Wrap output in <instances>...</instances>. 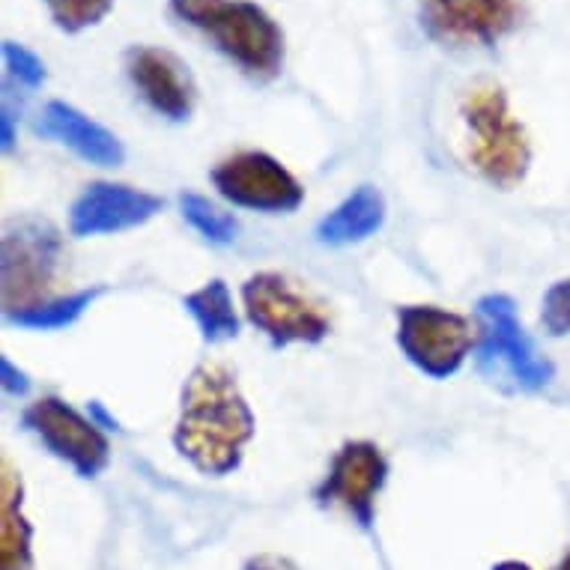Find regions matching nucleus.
I'll return each instance as SVG.
<instances>
[{"mask_svg":"<svg viewBox=\"0 0 570 570\" xmlns=\"http://www.w3.org/2000/svg\"><path fill=\"white\" fill-rule=\"evenodd\" d=\"M126 76L140 99L165 120L183 122L191 117L197 102L195 78L177 55L165 48L135 46L126 51Z\"/></svg>","mask_w":570,"mask_h":570,"instance_id":"f8f14e48","label":"nucleus"},{"mask_svg":"<svg viewBox=\"0 0 570 570\" xmlns=\"http://www.w3.org/2000/svg\"><path fill=\"white\" fill-rule=\"evenodd\" d=\"M254 412L236 376L218 362H200L188 374L179 397L174 449L197 472L222 478L239 469L254 440Z\"/></svg>","mask_w":570,"mask_h":570,"instance_id":"f257e3e1","label":"nucleus"},{"mask_svg":"<svg viewBox=\"0 0 570 570\" xmlns=\"http://www.w3.org/2000/svg\"><path fill=\"white\" fill-rule=\"evenodd\" d=\"M541 326L550 337L570 335V278L556 281L550 291L543 293Z\"/></svg>","mask_w":570,"mask_h":570,"instance_id":"4be33fe9","label":"nucleus"},{"mask_svg":"<svg viewBox=\"0 0 570 570\" xmlns=\"http://www.w3.org/2000/svg\"><path fill=\"white\" fill-rule=\"evenodd\" d=\"M0 570H33V525L24 517V487L10 460L0 478Z\"/></svg>","mask_w":570,"mask_h":570,"instance_id":"dca6fc26","label":"nucleus"},{"mask_svg":"<svg viewBox=\"0 0 570 570\" xmlns=\"http://www.w3.org/2000/svg\"><path fill=\"white\" fill-rule=\"evenodd\" d=\"M0 383H3V392L10 394V397H24V394L30 392L28 374H24L21 367L12 365L10 355L0 358Z\"/></svg>","mask_w":570,"mask_h":570,"instance_id":"5701e85b","label":"nucleus"},{"mask_svg":"<svg viewBox=\"0 0 570 570\" xmlns=\"http://www.w3.org/2000/svg\"><path fill=\"white\" fill-rule=\"evenodd\" d=\"M517 21V0H421V28L445 46H495Z\"/></svg>","mask_w":570,"mask_h":570,"instance_id":"9b49d317","label":"nucleus"},{"mask_svg":"<svg viewBox=\"0 0 570 570\" xmlns=\"http://www.w3.org/2000/svg\"><path fill=\"white\" fill-rule=\"evenodd\" d=\"M39 129L46 131L48 138L60 140L63 147H69L90 165H99V168H117L126 159L120 138L111 129H105L102 122L90 120L85 111H78L76 105L60 102V99L42 108Z\"/></svg>","mask_w":570,"mask_h":570,"instance_id":"4468645a","label":"nucleus"},{"mask_svg":"<svg viewBox=\"0 0 570 570\" xmlns=\"http://www.w3.org/2000/svg\"><path fill=\"white\" fill-rule=\"evenodd\" d=\"M385 225V197L380 195V188L358 186L350 197H344L341 204L328 213L326 218H320L317 225V243L341 248V245L365 243Z\"/></svg>","mask_w":570,"mask_h":570,"instance_id":"2eb2a0df","label":"nucleus"},{"mask_svg":"<svg viewBox=\"0 0 570 570\" xmlns=\"http://www.w3.org/2000/svg\"><path fill=\"white\" fill-rule=\"evenodd\" d=\"M3 63L10 69V76L28 90H37V87L46 85V63L28 46L3 39Z\"/></svg>","mask_w":570,"mask_h":570,"instance_id":"412c9836","label":"nucleus"},{"mask_svg":"<svg viewBox=\"0 0 570 570\" xmlns=\"http://www.w3.org/2000/svg\"><path fill=\"white\" fill-rule=\"evenodd\" d=\"M460 114H463L469 135L475 138L472 165L478 174L499 188L523 183L532 165V144L508 108L505 90L495 85L472 87Z\"/></svg>","mask_w":570,"mask_h":570,"instance_id":"7ed1b4c3","label":"nucleus"},{"mask_svg":"<svg viewBox=\"0 0 570 570\" xmlns=\"http://www.w3.org/2000/svg\"><path fill=\"white\" fill-rule=\"evenodd\" d=\"M389 481V460L374 442H346L332 458L326 478L314 490L323 508H341L358 529L371 532L376 520V495Z\"/></svg>","mask_w":570,"mask_h":570,"instance_id":"9d476101","label":"nucleus"},{"mask_svg":"<svg viewBox=\"0 0 570 570\" xmlns=\"http://www.w3.org/2000/svg\"><path fill=\"white\" fill-rule=\"evenodd\" d=\"M51 12V21L63 33H81L96 28L114 10V0H42Z\"/></svg>","mask_w":570,"mask_h":570,"instance_id":"aec40b11","label":"nucleus"},{"mask_svg":"<svg viewBox=\"0 0 570 570\" xmlns=\"http://www.w3.org/2000/svg\"><path fill=\"white\" fill-rule=\"evenodd\" d=\"M170 12L254 81H272L281 72L284 33L252 0H170Z\"/></svg>","mask_w":570,"mask_h":570,"instance_id":"f03ea898","label":"nucleus"},{"mask_svg":"<svg viewBox=\"0 0 570 570\" xmlns=\"http://www.w3.org/2000/svg\"><path fill=\"white\" fill-rule=\"evenodd\" d=\"M186 311L195 317L200 337L206 344H222V341H234L239 335V317L234 311V296L222 278L206 281L204 287L188 293L183 299Z\"/></svg>","mask_w":570,"mask_h":570,"instance_id":"f3484780","label":"nucleus"},{"mask_svg":"<svg viewBox=\"0 0 570 570\" xmlns=\"http://www.w3.org/2000/svg\"><path fill=\"white\" fill-rule=\"evenodd\" d=\"M42 449L51 458L63 460L81 478H99L111 463V442L102 433V428L85 412H78L72 403L60 397H39L21 415Z\"/></svg>","mask_w":570,"mask_h":570,"instance_id":"6e6552de","label":"nucleus"},{"mask_svg":"<svg viewBox=\"0 0 570 570\" xmlns=\"http://www.w3.org/2000/svg\"><path fill=\"white\" fill-rule=\"evenodd\" d=\"M397 346L415 371L449 380L466 365L478 335L463 314L436 305H403L397 308Z\"/></svg>","mask_w":570,"mask_h":570,"instance_id":"0eeeda50","label":"nucleus"},{"mask_svg":"<svg viewBox=\"0 0 570 570\" xmlns=\"http://www.w3.org/2000/svg\"><path fill=\"white\" fill-rule=\"evenodd\" d=\"M245 317L275 346L320 344L332 328L326 308L281 272H257L243 284Z\"/></svg>","mask_w":570,"mask_h":570,"instance_id":"39448f33","label":"nucleus"},{"mask_svg":"<svg viewBox=\"0 0 570 570\" xmlns=\"http://www.w3.org/2000/svg\"><path fill=\"white\" fill-rule=\"evenodd\" d=\"M243 570H299L291 559L284 556H275V552H261V556H252L245 561Z\"/></svg>","mask_w":570,"mask_h":570,"instance_id":"b1692460","label":"nucleus"},{"mask_svg":"<svg viewBox=\"0 0 570 570\" xmlns=\"http://www.w3.org/2000/svg\"><path fill=\"white\" fill-rule=\"evenodd\" d=\"M493 570H534V568L532 564H525V561L508 559V561H499V564H493Z\"/></svg>","mask_w":570,"mask_h":570,"instance_id":"a878e982","label":"nucleus"},{"mask_svg":"<svg viewBox=\"0 0 570 570\" xmlns=\"http://www.w3.org/2000/svg\"><path fill=\"white\" fill-rule=\"evenodd\" d=\"M179 209H183V218L195 227L197 234L204 236L206 243L230 245L236 239V234H239L236 218L230 213H225L222 206L213 204V200H206L204 195H195V191L179 195Z\"/></svg>","mask_w":570,"mask_h":570,"instance_id":"6ab92c4d","label":"nucleus"},{"mask_svg":"<svg viewBox=\"0 0 570 570\" xmlns=\"http://www.w3.org/2000/svg\"><path fill=\"white\" fill-rule=\"evenodd\" d=\"M159 195L122 186V183H90L69 209V230L76 236H105L147 225L161 213Z\"/></svg>","mask_w":570,"mask_h":570,"instance_id":"ddd939ff","label":"nucleus"},{"mask_svg":"<svg viewBox=\"0 0 570 570\" xmlns=\"http://www.w3.org/2000/svg\"><path fill=\"white\" fill-rule=\"evenodd\" d=\"M213 186L227 204L266 216L296 213L305 200V188L275 156L245 150L227 156L213 168Z\"/></svg>","mask_w":570,"mask_h":570,"instance_id":"1a4fd4ad","label":"nucleus"},{"mask_svg":"<svg viewBox=\"0 0 570 570\" xmlns=\"http://www.w3.org/2000/svg\"><path fill=\"white\" fill-rule=\"evenodd\" d=\"M63 266V236L48 218L21 216L7 225L0 245L3 314H19L51 299Z\"/></svg>","mask_w":570,"mask_h":570,"instance_id":"20e7f679","label":"nucleus"},{"mask_svg":"<svg viewBox=\"0 0 570 570\" xmlns=\"http://www.w3.org/2000/svg\"><path fill=\"white\" fill-rule=\"evenodd\" d=\"M556 570H570V552H568V556H564V559H561V564Z\"/></svg>","mask_w":570,"mask_h":570,"instance_id":"bb28decb","label":"nucleus"},{"mask_svg":"<svg viewBox=\"0 0 570 570\" xmlns=\"http://www.w3.org/2000/svg\"><path fill=\"white\" fill-rule=\"evenodd\" d=\"M0 144H3V153L16 147V117H12L10 105H3V111H0Z\"/></svg>","mask_w":570,"mask_h":570,"instance_id":"393cba45","label":"nucleus"},{"mask_svg":"<svg viewBox=\"0 0 570 570\" xmlns=\"http://www.w3.org/2000/svg\"><path fill=\"white\" fill-rule=\"evenodd\" d=\"M102 293L105 287H87V291L69 293V296H51V299L39 302L33 308H24L19 314H7V320H10L12 326L30 328V332H57V328L72 326V323L85 317V311Z\"/></svg>","mask_w":570,"mask_h":570,"instance_id":"a211bd4d","label":"nucleus"},{"mask_svg":"<svg viewBox=\"0 0 570 570\" xmlns=\"http://www.w3.org/2000/svg\"><path fill=\"white\" fill-rule=\"evenodd\" d=\"M478 365L490 376L508 374L517 389L523 392H538L550 385L556 367L550 358H543L534 350L532 337L525 335L523 323L517 317V308L511 296L505 293H490L478 302Z\"/></svg>","mask_w":570,"mask_h":570,"instance_id":"423d86ee","label":"nucleus"}]
</instances>
